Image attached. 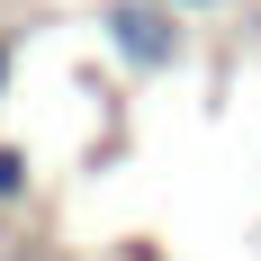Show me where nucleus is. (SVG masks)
<instances>
[{"instance_id":"nucleus-1","label":"nucleus","mask_w":261,"mask_h":261,"mask_svg":"<svg viewBox=\"0 0 261 261\" xmlns=\"http://www.w3.org/2000/svg\"><path fill=\"white\" fill-rule=\"evenodd\" d=\"M99 36L117 63H135V72H171L180 63V18H171V0H108L99 9Z\"/></svg>"},{"instance_id":"nucleus-2","label":"nucleus","mask_w":261,"mask_h":261,"mask_svg":"<svg viewBox=\"0 0 261 261\" xmlns=\"http://www.w3.org/2000/svg\"><path fill=\"white\" fill-rule=\"evenodd\" d=\"M27 198H36V162H27L18 144H0V216L27 207Z\"/></svg>"},{"instance_id":"nucleus-3","label":"nucleus","mask_w":261,"mask_h":261,"mask_svg":"<svg viewBox=\"0 0 261 261\" xmlns=\"http://www.w3.org/2000/svg\"><path fill=\"white\" fill-rule=\"evenodd\" d=\"M9 81H18V36H0V99H9Z\"/></svg>"},{"instance_id":"nucleus-4","label":"nucleus","mask_w":261,"mask_h":261,"mask_svg":"<svg viewBox=\"0 0 261 261\" xmlns=\"http://www.w3.org/2000/svg\"><path fill=\"white\" fill-rule=\"evenodd\" d=\"M0 261H63V252H45V243H9Z\"/></svg>"},{"instance_id":"nucleus-5","label":"nucleus","mask_w":261,"mask_h":261,"mask_svg":"<svg viewBox=\"0 0 261 261\" xmlns=\"http://www.w3.org/2000/svg\"><path fill=\"white\" fill-rule=\"evenodd\" d=\"M198 9H225V0H171V18H198Z\"/></svg>"}]
</instances>
